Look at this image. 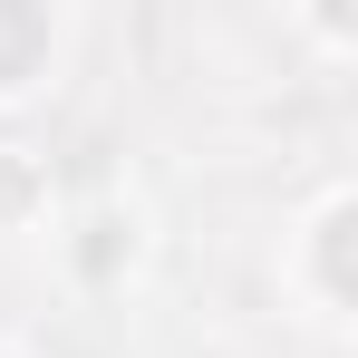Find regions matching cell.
Listing matches in <instances>:
<instances>
[{
    "mask_svg": "<svg viewBox=\"0 0 358 358\" xmlns=\"http://www.w3.org/2000/svg\"><path fill=\"white\" fill-rule=\"evenodd\" d=\"M0 358H20V349H0Z\"/></svg>",
    "mask_w": 358,
    "mask_h": 358,
    "instance_id": "277c9868",
    "label": "cell"
},
{
    "mask_svg": "<svg viewBox=\"0 0 358 358\" xmlns=\"http://www.w3.org/2000/svg\"><path fill=\"white\" fill-rule=\"evenodd\" d=\"M59 252H68V271H78L87 291H107V281L136 271L145 242H136V213H126V203H97V213H78V223L59 233Z\"/></svg>",
    "mask_w": 358,
    "mask_h": 358,
    "instance_id": "3957f363",
    "label": "cell"
},
{
    "mask_svg": "<svg viewBox=\"0 0 358 358\" xmlns=\"http://www.w3.org/2000/svg\"><path fill=\"white\" fill-rule=\"evenodd\" d=\"M59 39H68L59 10H39V0H0V107H29V97L49 87Z\"/></svg>",
    "mask_w": 358,
    "mask_h": 358,
    "instance_id": "7a4b0ae2",
    "label": "cell"
},
{
    "mask_svg": "<svg viewBox=\"0 0 358 358\" xmlns=\"http://www.w3.org/2000/svg\"><path fill=\"white\" fill-rule=\"evenodd\" d=\"M349 252H358V194H349V184H329V194H320V213L291 233V262H281V281L300 291L310 320H349V300H358Z\"/></svg>",
    "mask_w": 358,
    "mask_h": 358,
    "instance_id": "6da1fadb",
    "label": "cell"
}]
</instances>
